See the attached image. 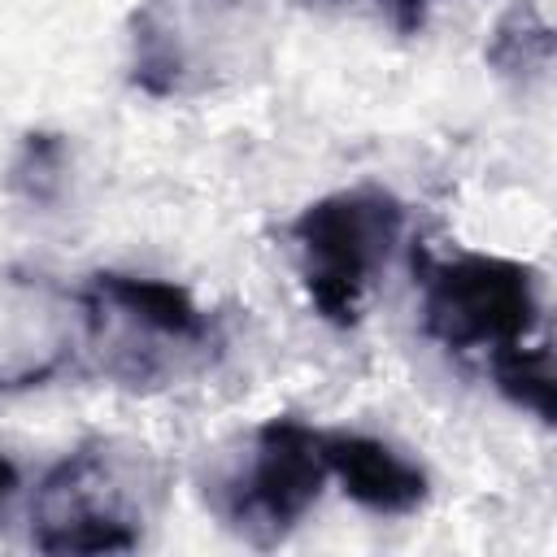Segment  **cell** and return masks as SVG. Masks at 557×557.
Returning a JSON list of instances; mask_svg holds the SVG:
<instances>
[{
  "label": "cell",
  "instance_id": "ba28073f",
  "mask_svg": "<svg viewBox=\"0 0 557 557\" xmlns=\"http://www.w3.org/2000/svg\"><path fill=\"white\" fill-rule=\"evenodd\" d=\"M553 52H557V35L540 17V9H531L527 0L509 4L500 13V22L492 26V39H487V65L505 78H518V83L544 78L553 65Z\"/></svg>",
  "mask_w": 557,
  "mask_h": 557
},
{
  "label": "cell",
  "instance_id": "3957f363",
  "mask_svg": "<svg viewBox=\"0 0 557 557\" xmlns=\"http://www.w3.org/2000/svg\"><path fill=\"white\" fill-rule=\"evenodd\" d=\"M248 0H139L126 26L131 83L152 100H196L235 83L261 57Z\"/></svg>",
  "mask_w": 557,
  "mask_h": 557
},
{
  "label": "cell",
  "instance_id": "8fae6325",
  "mask_svg": "<svg viewBox=\"0 0 557 557\" xmlns=\"http://www.w3.org/2000/svg\"><path fill=\"white\" fill-rule=\"evenodd\" d=\"M426 4H431V0H387V9H392V22H396V30L413 35V30L422 26V17H426Z\"/></svg>",
  "mask_w": 557,
  "mask_h": 557
},
{
  "label": "cell",
  "instance_id": "8992f818",
  "mask_svg": "<svg viewBox=\"0 0 557 557\" xmlns=\"http://www.w3.org/2000/svg\"><path fill=\"white\" fill-rule=\"evenodd\" d=\"M422 331L453 352H496L540 326V274L513 257L422 261Z\"/></svg>",
  "mask_w": 557,
  "mask_h": 557
},
{
  "label": "cell",
  "instance_id": "277c9868",
  "mask_svg": "<svg viewBox=\"0 0 557 557\" xmlns=\"http://www.w3.org/2000/svg\"><path fill=\"white\" fill-rule=\"evenodd\" d=\"M322 483V431L296 418H270L239 453L218 457L205 479V500L239 540L270 548L318 505Z\"/></svg>",
  "mask_w": 557,
  "mask_h": 557
},
{
  "label": "cell",
  "instance_id": "5b68a950",
  "mask_svg": "<svg viewBox=\"0 0 557 557\" xmlns=\"http://www.w3.org/2000/svg\"><path fill=\"white\" fill-rule=\"evenodd\" d=\"M405 205L383 187H344L300 209L287 226L309 305L331 326H352L361 318V296L379 265L387 261L392 244L400 239Z\"/></svg>",
  "mask_w": 557,
  "mask_h": 557
},
{
  "label": "cell",
  "instance_id": "7a4b0ae2",
  "mask_svg": "<svg viewBox=\"0 0 557 557\" xmlns=\"http://www.w3.org/2000/svg\"><path fill=\"white\" fill-rule=\"evenodd\" d=\"M74 305L96 370L126 387L170 383L209 348V313L165 278L100 270Z\"/></svg>",
  "mask_w": 557,
  "mask_h": 557
},
{
  "label": "cell",
  "instance_id": "52a82bcc",
  "mask_svg": "<svg viewBox=\"0 0 557 557\" xmlns=\"http://www.w3.org/2000/svg\"><path fill=\"white\" fill-rule=\"evenodd\" d=\"M322 457L326 474L339 479L344 496L383 518L413 513L431 492L426 470L413 457L361 431H322Z\"/></svg>",
  "mask_w": 557,
  "mask_h": 557
},
{
  "label": "cell",
  "instance_id": "9c48e42d",
  "mask_svg": "<svg viewBox=\"0 0 557 557\" xmlns=\"http://www.w3.org/2000/svg\"><path fill=\"white\" fill-rule=\"evenodd\" d=\"M492 379L500 387V396H509L518 409L535 413L540 422L557 418V379H553V348L535 344L527 348V339L505 344L492 352Z\"/></svg>",
  "mask_w": 557,
  "mask_h": 557
},
{
  "label": "cell",
  "instance_id": "7c38bea8",
  "mask_svg": "<svg viewBox=\"0 0 557 557\" xmlns=\"http://www.w3.org/2000/svg\"><path fill=\"white\" fill-rule=\"evenodd\" d=\"M13 487H17V470H13V461H9V457H0V500H4V496H13Z\"/></svg>",
  "mask_w": 557,
  "mask_h": 557
},
{
  "label": "cell",
  "instance_id": "6da1fadb",
  "mask_svg": "<svg viewBox=\"0 0 557 557\" xmlns=\"http://www.w3.org/2000/svg\"><path fill=\"white\" fill-rule=\"evenodd\" d=\"M165 492V474L144 444L87 440L61 457L35 492V548L44 553H131Z\"/></svg>",
  "mask_w": 557,
  "mask_h": 557
},
{
  "label": "cell",
  "instance_id": "30bf717a",
  "mask_svg": "<svg viewBox=\"0 0 557 557\" xmlns=\"http://www.w3.org/2000/svg\"><path fill=\"white\" fill-rule=\"evenodd\" d=\"M65 139L61 135H48V131H35L26 135L13 170H9V183L13 191H22L26 200L35 205H52L61 196V183H65Z\"/></svg>",
  "mask_w": 557,
  "mask_h": 557
}]
</instances>
